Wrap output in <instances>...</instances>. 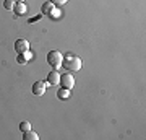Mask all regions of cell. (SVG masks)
<instances>
[{
  "instance_id": "6da1fadb",
  "label": "cell",
  "mask_w": 146,
  "mask_h": 140,
  "mask_svg": "<svg viewBox=\"0 0 146 140\" xmlns=\"http://www.w3.org/2000/svg\"><path fill=\"white\" fill-rule=\"evenodd\" d=\"M62 67H65L68 72H78L81 68V59L73 52H67L62 60Z\"/></svg>"
},
{
  "instance_id": "7a4b0ae2",
  "label": "cell",
  "mask_w": 146,
  "mask_h": 140,
  "mask_svg": "<svg viewBox=\"0 0 146 140\" xmlns=\"http://www.w3.org/2000/svg\"><path fill=\"white\" fill-rule=\"evenodd\" d=\"M62 60H63V56L62 52L58 51H50L47 54V64L54 68H60L62 67Z\"/></svg>"
},
{
  "instance_id": "3957f363",
  "label": "cell",
  "mask_w": 146,
  "mask_h": 140,
  "mask_svg": "<svg viewBox=\"0 0 146 140\" xmlns=\"http://www.w3.org/2000/svg\"><path fill=\"white\" fill-rule=\"evenodd\" d=\"M60 85H62L63 88L72 90L73 85H75V78H73L72 73H70V72H65L63 75H60Z\"/></svg>"
},
{
  "instance_id": "277c9868",
  "label": "cell",
  "mask_w": 146,
  "mask_h": 140,
  "mask_svg": "<svg viewBox=\"0 0 146 140\" xmlns=\"http://www.w3.org/2000/svg\"><path fill=\"white\" fill-rule=\"evenodd\" d=\"M29 49V42L26 39H16L15 41V51L18 54H23V52H26Z\"/></svg>"
},
{
  "instance_id": "5b68a950",
  "label": "cell",
  "mask_w": 146,
  "mask_h": 140,
  "mask_svg": "<svg viewBox=\"0 0 146 140\" xmlns=\"http://www.w3.org/2000/svg\"><path fill=\"white\" fill-rule=\"evenodd\" d=\"M47 83H49V85H52V86H55V85L60 83V73H58L57 68H54L52 72L47 75Z\"/></svg>"
},
{
  "instance_id": "8992f818",
  "label": "cell",
  "mask_w": 146,
  "mask_h": 140,
  "mask_svg": "<svg viewBox=\"0 0 146 140\" xmlns=\"http://www.w3.org/2000/svg\"><path fill=\"white\" fill-rule=\"evenodd\" d=\"M46 82H34L33 85V93L36 94V96H41V94L46 93Z\"/></svg>"
},
{
  "instance_id": "52a82bcc",
  "label": "cell",
  "mask_w": 146,
  "mask_h": 140,
  "mask_svg": "<svg viewBox=\"0 0 146 140\" xmlns=\"http://www.w3.org/2000/svg\"><path fill=\"white\" fill-rule=\"evenodd\" d=\"M54 10H55V5H54L50 0H49V2H46V3H42V8H41L42 15H52Z\"/></svg>"
},
{
  "instance_id": "ba28073f",
  "label": "cell",
  "mask_w": 146,
  "mask_h": 140,
  "mask_svg": "<svg viewBox=\"0 0 146 140\" xmlns=\"http://www.w3.org/2000/svg\"><path fill=\"white\" fill-rule=\"evenodd\" d=\"M13 10H15V13H16L18 16H21V15H26L28 7L25 5L23 2H16V3H15V8H13Z\"/></svg>"
},
{
  "instance_id": "9c48e42d",
  "label": "cell",
  "mask_w": 146,
  "mask_h": 140,
  "mask_svg": "<svg viewBox=\"0 0 146 140\" xmlns=\"http://www.w3.org/2000/svg\"><path fill=\"white\" fill-rule=\"evenodd\" d=\"M23 140H39V135L33 130H28V132H23Z\"/></svg>"
},
{
  "instance_id": "30bf717a",
  "label": "cell",
  "mask_w": 146,
  "mask_h": 140,
  "mask_svg": "<svg viewBox=\"0 0 146 140\" xmlns=\"http://www.w3.org/2000/svg\"><path fill=\"white\" fill-rule=\"evenodd\" d=\"M57 96H58V99H68L70 98V90L62 86V88L57 91Z\"/></svg>"
},
{
  "instance_id": "8fae6325",
  "label": "cell",
  "mask_w": 146,
  "mask_h": 140,
  "mask_svg": "<svg viewBox=\"0 0 146 140\" xmlns=\"http://www.w3.org/2000/svg\"><path fill=\"white\" fill-rule=\"evenodd\" d=\"M3 8L8 11H13V8H15V0H5L3 2Z\"/></svg>"
},
{
  "instance_id": "7c38bea8",
  "label": "cell",
  "mask_w": 146,
  "mask_h": 140,
  "mask_svg": "<svg viewBox=\"0 0 146 140\" xmlns=\"http://www.w3.org/2000/svg\"><path fill=\"white\" fill-rule=\"evenodd\" d=\"M20 130H21V132H28V130H31V124H29L28 121L21 122V124H20Z\"/></svg>"
},
{
  "instance_id": "4fadbf2b",
  "label": "cell",
  "mask_w": 146,
  "mask_h": 140,
  "mask_svg": "<svg viewBox=\"0 0 146 140\" xmlns=\"http://www.w3.org/2000/svg\"><path fill=\"white\" fill-rule=\"evenodd\" d=\"M16 62L21 64V65H25V64L28 62V57L25 56V54H18V59H16Z\"/></svg>"
},
{
  "instance_id": "5bb4252c",
  "label": "cell",
  "mask_w": 146,
  "mask_h": 140,
  "mask_svg": "<svg viewBox=\"0 0 146 140\" xmlns=\"http://www.w3.org/2000/svg\"><path fill=\"white\" fill-rule=\"evenodd\" d=\"M50 2H52L55 7H58V5H63V3H67L68 0H50Z\"/></svg>"
},
{
  "instance_id": "9a60e30c",
  "label": "cell",
  "mask_w": 146,
  "mask_h": 140,
  "mask_svg": "<svg viewBox=\"0 0 146 140\" xmlns=\"http://www.w3.org/2000/svg\"><path fill=\"white\" fill-rule=\"evenodd\" d=\"M15 2H25V0H15Z\"/></svg>"
}]
</instances>
